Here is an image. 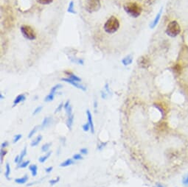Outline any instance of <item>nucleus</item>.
Segmentation results:
<instances>
[{
    "instance_id": "obj_45",
    "label": "nucleus",
    "mask_w": 188,
    "mask_h": 187,
    "mask_svg": "<svg viewBox=\"0 0 188 187\" xmlns=\"http://www.w3.org/2000/svg\"><path fill=\"white\" fill-rule=\"evenodd\" d=\"M19 160H20V156H16L14 159V162L16 164H18L19 163Z\"/></svg>"
},
{
    "instance_id": "obj_40",
    "label": "nucleus",
    "mask_w": 188,
    "mask_h": 187,
    "mask_svg": "<svg viewBox=\"0 0 188 187\" xmlns=\"http://www.w3.org/2000/svg\"><path fill=\"white\" fill-rule=\"evenodd\" d=\"M8 144H9V143H8V142H7V141L2 142L1 144V149H4V148H7V147L8 146Z\"/></svg>"
},
{
    "instance_id": "obj_27",
    "label": "nucleus",
    "mask_w": 188,
    "mask_h": 187,
    "mask_svg": "<svg viewBox=\"0 0 188 187\" xmlns=\"http://www.w3.org/2000/svg\"><path fill=\"white\" fill-rule=\"evenodd\" d=\"M38 128H39V126H35V127H34V128H33L32 129V130H31V132H30L29 135H28V136H27V138H28V139H31L32 137H33V136H34V135L35 134V133L37 132Z\"/></svg>"
},
{
    "instance_id": "obj_41",
    "label": "nucleus",
    "mask_w": 188,
    "mask_h": 187,
    "mask_svg": "<svg viewBox=\"0 0 188 187\" xmlns=\"http://www.w3.org/2000/svg\"><path fill=\"white\" fill-rule=\"evenodd\" d=\"M69 106H70V101L67 100V102L64 103V105H63V108H64L65 111H66L68 108H69Z\"/></svg>"
},
{
    "instance_id": "obj_42",
    "label": "nucleus",
    "mask_w": 188,
    "mask_h": 187,
    "mask_svg": "<svg viewBox=\"0 0 188 187\" xmlns=\"http://www.w3.org/2000/svg\"><path fill=\"white\" fill-rule=\"evenodd\" d=\"M101 97L103 98V99H106L107 98V94H106V91H101Z\"/></svg>"
},
{
    "instance_id": "obj_13",
    "label": "nucleus",
    "mask_w": 188,
    "mask_h": 187,
    "mask_svg": "<svg viewBox=\"0 0 188 187\" xmlns=\"http://www.w3.org/2000/svg\"><path fill=\"white\" fill-rule=\"evenodd\" d=\"M74 159L73 158H67V160L64 161L63 162H62L61 164H60V166L61 167H67V166H70V165L74 164Z\"/></svg>"
},
{
    "instance_id": "obj_34",
    "label": "nucleus",
    "mask_w": 188,
    "mask_h": 187,
    "mask_svg": "<svg viewBox=\"0 0 188 187\" xmlns=\"http://www.w3.org/2000/svg\"><path fill=\"white\" fill-rule=\"evenodd\" d=\"M59 180H60V177H57V178L55 179H53V180H49V184L51 185V186H53V185L56 184L57 183H59Z\"/></svg>"
},
{
    "instance_id": "obj_4",
    "label": "nucleus",
    "mask_w": 188,
    "mask_h": 187,
    "mask_svg": "<svg viewBox=\"0 0 188 187\" xmlns=\"http://www.w3.org/2000/svg\"><path fill=\"white\" fill-rule=\"evenodd\" d=\"M101 7V0H86L85 10L88 13H95Z\"/></svg>"
},
{
    "instance_id": "obj_36",
    "label": "nucleus",
    "mask_w": 188,
    "mask_h": 187,
    "mask_svg": "<svg viewBox=\"0 0 188 187\" xmlns=\"http://www.w3.org/2000/svg\"><path fill=\"white\" fill-rule=\"evenodd\" d=\"M107 142H101V144H98V147H97V150H102L106 146Z\"/></svg>"
},
{
    "instance_id": "obj_18",
    "label": "nucleus",
    "mask_w": 188,
    "mask_h": 187,
    "mask_svg": "<svg viewBox=\"0 0 188 187\" xmlns=\"http://www.w3.org/2000/svg\"><path fill=\"white\" fill-rule=\"evenodd\" d=\"M11 166H10V164H8V163H7V164H6V166H5V176L6 179H7V180H11V178H9L10 175H11Z\"/></svg>"
},
{
    "instance_id": "obj_25",
    "label": "nucleus",
    "mask_w": 188,
    "mask_h": 187,
    "mask_svg": "<svg viewBox=\"0 0 188 187\" xmlns=\"http://www.w3.org/2000/svg\"><path fill=\"white\" fill-rule=\"evenodd\" d=\"M54 98H55V94H53L49 93V94H48L47 96L45 98V102L49 103V102H51V101H53Z\"/></svg>"
},
{
    "instance_id": "obj_12",
    "label": "nucleus",
    "mask_w": 188,
    "mask_h": 187,
    "mask_svg": "<svg viewBox=\"0 0 188 187\" xmlns=\"http://www.w3.org/2000/svg\"><path fill=\"white\" fill-rule=\"evenodd\" d=\"M42 139H43L42 136H41V135H39V136H38L35 139H34V140L32 141V142L31 143V146L33 147V148L38 146V145L40 144V142H41Z\"/></svg>"
},
{
    "instance_id": "obj_10",
    "label": "nucleus",
    "mask_w": 188,
    "mask_h": 187,
    "mask_svg": "<svg viewBox=\"0 0 188 187\" xmlns=\"http://www.w3.org/2000/svg\"><path fill=\"white\" fill-rule=\"evenodd\" d=\"M64 73L68 76V78L73 80L76 81V82H78V83H80L81 81V79L79 77H78L77 75L73 74V73L71 72V71H65Z\"/></svg>"
},
{
    "instance_id": "obj_17",
    "label": "nucleus",
    "mask_w": 188,
    "mask_h": 187,
    "mask_svg": "<svg viewBox=\"0 0 188 187\" xmlns=\"http://www.w3.org/2000/svg\"><path fill=\"white\" fill-rule=\"evenodd\" d=\"M51 154H52V152H51V151H49V152L46 153V154L45 155V156L40 157V158H39V162L40 163H41V164H43V163H45V162H46V161H47V159L49 158V157H50Z\"/></svg>"
},
{
    "instance_id": "obj_1",
    "label": "nucleus",
    "mask_w": 188,
    "mask_h": 187,
    "mask_svg": "<svg viewBox=\"0 0 188 187\" xmlns=\"http://www.w3.org/2000/svg\"><path fill=\"white\" fill-rule=\"evenodd\" d=\"M120 26V24L119 19L115 16H111L104 24L103 29L104 31L108 34H113L118 30Z\"/></svg>"
},
{
    "instance_id": "obj_20",
    "label": "nucleus",
    "mask_w": 188,
    "mask_h": 187,
    "mask_svg": "<svg viewBox=\"0 0 188 187\" xmlns=\"http://www.w3.org/2000/svg\"><path fill=\"white\" fill-rule=\"evenodd\" d=\"M139 61H140V63H139V66H142V67H143V65H145V68H146V65L147 64H149V61H148V59L147 58V57H141L140 59L139 60Z\"/></svg>"
},
{
    "instance_id": "obj_29",
    "label": "nucleus",
    "mask_w": 188,
    "mask_h": 187,
    "mask_svg": "<svg viewBox=\"0 0 188 187\" xmlns=\"http://www.w3.org/2000/svg\"><path fill=\"white\" fill-rule=\"evenodd\" d=\"M82 128H83V131H85V132H88V131L91 130V126H90L89 123L87 122L86 124H84L83 125V127H82Z\"/></svg>"
},
{
    "instance_id": "obj_37",
    "label": "nucleus",
    "mask_w": 188,
    "mask_h": 187,
    "mask_svg": "<svg viewBox=\"0 0 188 187\" xmlns=\"http://www.w3.org/2000/svg\"><path fill=\"white\" fill-rule=\"evenodd\" d=\"M183 184L186 186H188V173L187 175H185L183 178Z\"/></svg>"
},
{
    "instance_id": "obj_14",
    "label": "nucleus",
    "mask_w": 188,
    "mask_h": 187,
    "mask_svg": "<svg viewBox=\"0 0 188 187\" xmlns=\"http://www.w3.org/2000/svg\"><path fill=\"white\" fill-rule=\"evenodd\" d=\"M29 170L31 171L33 177H35L38 174V166L35 164H31L29 166Z\"/></svg>"
},
{
    "instance_id": "obj_2",
    "label": "nucleus",
    "mask_w": 188,
    "mask_h": 187,
    "mask_svg": "<svg viewBox=\"0 0 188 187\" xmlns=\"http://www.w3.org/2000/svg\"><path fill=\"white\" fill-rule=\"evenodd\" d=\"M123 8L128 15L133 18L139 17L141 15L142 11H143V8H142L141 6L137 2H133L125 4L123 6Z\"/></svg>"
},
{
    "instance_id": "obj_3",
    "label": "nucleus",
    "mask_w": 188,
    "mask_h": 187,
    "mask_svg": "<svg viewBox=\"0 0 188 187\" xmlns=\"http://www.w3.org/2000/svg\"><path fill=\"white\" fill-rule=\"evenodd\" d=\"M180 33H181V27L177 21H173L167 25V28H166V33L167 35L171 37H176Z\"/></svg>"
},
{
    "instance_id": "obj_30",
    "label": "nucleus",
    "mask_w": 188,
    "mask_h": 187,
    "mask_svg": "<svg viewBox=\"0 0 188 187\" xmlns=\"http://www.w3.org/2000/svg\"><path fill=\"white\" fill-rule=\"evenodd\" d=\"M21 138H22V135H21V134L15 135L14 137H13V144H16V143L19 142V141Z\"/></svg>"
},
{
    "instance_id": "obj_35",
    "label": "nucleus",
    "mask_w": 188,
    "mask_h": 187,
    "mask_svg": "<svg viewBox=\"0 0 188 187\" xmlns=\"http://www.w3.org/2000/svg\"><path fill=\"white\" fill-rule=\"evenodd\" d=\"M63 105H64V104H63V103H60V104L59 105V106L57 107L56 109H55V113H59V112H61V110H62V108H63Z\"/></svg>"
},
{
    "instance_id": "obj_5",
    "label": "nucleus",
    "mask_w": 188,
    "mask_h": 187,
    "mask_svg": "<svg viewBox=\"0 0 188 187\" xmlns=\"http://www.w3.org/2000/svg\"><path fill=\"white\" fill-rule=\"evenodd\" d=\"M21 34L26 39L30 40V41H33L36 39V33L34 31L31 26L28 25H22L20 27Z\"/></svg>"
},
{
    "instance_id": "obj_26",
    "label": "nucleus",
    "mask_w": 188,
    "mask_h": 187,
    "mask_svg": "<svg viewBox=\"0 0 188 187\" xmlns=\"http://www.w3.org/2000/svg\"><path fill=\"white\" fill-rule=\"evenodd\" d=\"M160 16H161V11L159 12V13H158L157 17H156V19H154V21H153V22L152 23V25H151V27H152V28H153V27H156V25H157V23L159 22V20L160 19Z\"/></svg>"
},
{
    "instance_id": "obj_49",
    "label": "nucleus",
    "mask_w": 188,
    "mask_h": 187,
    "mask_svg": "<svg viewBox=\"0 0 188 187\" xmlns=\"http://www.w3.org/2000/svg\"><path fill=\"white\" fill-rule=\"evenodd\" d=\"M0 98H1V99H3L4 98H5V97H3L2 94H0Z\"/></svg>"
},
{
    "instance_id": "obj_24",
    "label": "nucleus",
    "mask_w": 188,
    "mask_h": 187,
    "mask_svg": "<svg viewBox=\"0 0 188 187\" xmlns=\"http://www.w3.org/2000/svg\"><path fill=\"white\" fill-rule=\"evenodd\" d=\"M62 87H63V85L61 84H57L55 85H54L53 88L51 89L50 90V94H55V93H56V91L59 90V89H61Z\"/></svg>"
},
{
    "instance_id": "obj_23",
    "label": "nucleus",
    "mask_w": 188,
    "mask_h": 187,
    "mask_svg": "<svg viewBox=\"0 0 188 187\" xmlns=\"http://www.w3.org/2000/svg\"><path fill=\"white\" fill-rule=\"evenodd\" d=\"M30 160H27V161H25V162H22L21 163V164H18L17 166V168L18 169H24V168H26L27 166H28V165L30 164Z\"/></svg>"
},
{
    "instance_id": "obj_19",
    "label": "nucleus",
    "mask_w": 188,
    "mask_h": 187,
    "mask_svg": "<svg viewBox=\"0 0 188 187\" xmlns=\"http://www.w3.org/2000/svg\"><path fill=\"white\" fill-rule=\"evenodd\" d=\"M67 11L70 13H73V14H75L76 11L75 10V5H74V2L71 1L69 4V6H68L67 8Z\"/></svg>"
},
{
    "instance_id": "obj_22",
    "label": "nucleus",
    "mask_w": 188,
    "mask_h": 187,
    "mask_svg": "<svg viewBox=\"0 0 188 187\" xmlns=\"http://www.w3.org/2000/svg\"><path fill=\"white\" fill-rule=\"evenodd\" d=\"M27 146H25V148H24L23 150H22V151H21V154L19 155V156H20V160H19V163L18 164H21V163L22 162L24 158H25V156H26V155H27Z\"/></svg>"
},
{
    "instance_id": "obj_39",
    "label": "nucleus",
    "mask_w": 188,
    "mask_h": 187,
    "mask_svg": "<svg viewBox=\"0 0 188 187\" xmlns=\"http://www.w3.org/2000/svg\"><path fill=\"white\" fill-rule=\"evenodd\" d=\"M80 153L82 155H87L88 153H89V150H88L87 148H82L80 150Z\"/></svg>"
},
{
    "instance_id": "obj_6",
    "label": "nucleus",
    "mask_w": 188,
    "mask_h": 187,
    "mask_svg": "<svg viewBox=\"0 0 188 187\" xmlns=\"http://www.w3.org/2000/svg\"><path fill=\"white\" fill-rule=\"evenodd\" d=\"M61 80L63 81V82L69 83V84L73 85L74 87H75V88H77L78 89H81V90H82V91H87V87L84 86V85L80 84L78 82H76V81H74V80H73L68 78V77H67V78H66V77L63 78H63H61Z\"/></svg>"
},
{
    "instance_id": "obj_44",
    "label": "nucleus",
    "mask_w": 188,
    "mask_h": 187,
    "mask_svg": "<svg viewBox=\"0 0 188 187\" xmlns=\"http://www.w3.org/2000/svg\"><path fill=\"white\" fill-rule=\"evenodd\" d=\"M53 166H49V167L45 169V172L47 173H50L52 171H53Z\"/></svg>"
},
{
    "instance_id": "obj_9",
    "label": "nucleus",
    "mask_w": 188,
    "mask_h": 187,
    "mask_svg": "<svg viewBox=\"0 0 188 187\" xmlns=\"http://www.w3.org/2000/svg\"><path fill=\"white\" fill-rule=\"evenodd\" d=\"M26 99V96L25 94H21L18 95V96L16 97V99L13 101V106H16V105L19 104L20 103L24 102L25 101Z\"/></svg>"
},
{
    "instance_id": "obj_21",
    "label": "nucleus",
    "mask_w": 188,
    "mask_h": 187,
    "mask_svg": "<svg viewBox=\"0 0 188 187\" xmlns=\"http://www.w3.org/2000/svg\"><path fill=\"white\" fill-rule=\"evenodd\" d=\"M51 145H52L51 142L46 143V144H45L42 147H41V152H43V153L49 152V148H50Z\"/></svg>"
},
{
    "instance_id": "obj_43",
    "label": "nucleus",
    "mask_w": 188,
    "mask_h": 187,
    "mask_svg": "<svg viewBox=\"0 0 188 187\" xmlns=\"http://www.w3.org/2000/svg\"><path fill=\"white\" fill-rule=\"evenodd\" d=\"M104 88H105V91H106L109 94H111V92H110V90H109V84H108V83H106V84L105 85V87H104Z\"/></svg>"
},
{
    "instance_id": "obj_16",
    "label": "nucleus",
    "mask_w": 188,
    "mask_h": 187,
    "mask_svg": "<svg viewBox=\"0 0 188 187\" xmlns=\"http://www.w3.org/2000/svg\"><path fill=\"white\" fill-rule=\"evenodd\" d=\"M132 61H133V58H132L131 55H128V56L124 57V58L122 60V63H123L124 66H128L131 64Z\"/></svg>"
},
{
    "instance_id": "obj_28",
    "label": "nucleus",
    "mask_w": 188,
    "mask_h": 187,
    "mask_svg": "<svg viewBox=\"0 0 188 187\" xmlns=\"http://www.w3.org/2000/svg\"><path fill=\"white\" fill-rule=\"evenodd\" d=\"M37 2L41 5H49L53 2V0H37Z\"/></svg>"
},
{
    "instance_id": "obj_46",
    "label": "nucleus",
    "mask_w": 188,
    "mask_h": 187,
    "mask_svg": "<svg viewBox=\"0 0 188 187\" xmlns=\"http://www.w3.org/2000/svg\"><path fill=\"white\" fill-rule=\"evenodd\" d=\"M94 107H95V112H97V100H95V103H94Z\"/></svg>"
},
{
    "instance_id": "obj_48",
    "label": "nucleus",
    "mask_w": 188,
    "mask_h": 187,
    "mask_svg": "<svg viewBox=\"0 0 188 187\" xmlns=\"http://www.w3.org/2000/svg\"><path fill=\"white\" fill-rule=\"evenodd\" d=\"M156 187H164V186L160 184H157V185H156Z\"/></svg>"
},
{
    "instance_id": "obj_32",
    "label": "nucleus",
    "mask_w": 188,
    "mask_h": 187,
    "mask_svg": "<svg viewBox=\"0 0 188 187\" xmlns=\"http://www.w3.org/2000/svg\"><path fill=\"white\" fill-rule=\"evenodd\" d=\"M6 154H7V151L4 150L3 149H1V151H0V158H1V163H2V164L3 158H4V157L5 156Z\"/></svg>"
},
{
    "instance_id": "obj_33",
    "label": "nucleus",
    "mask_w": 188,
    "mask_h": 187,
    "mask_svg": "<svg viewBox=\"0 0 188 187\" xmlns=\"http://www.w3.org/2000/svg\"><path fill=\"white\" fill-rule=\"evenodd\" d=\"M42 109H43V107L42 106L37 107V108H35V110H34V111H33V116H35V115H37L38 113H39L40 112H41V111H42Z\"/></svg>"
},
{
    "instance_id": "obj_47",
    "label": "nucleus",
    "mask_w": 188,
    "mask_h": 187,
    "mask_svg": "<svg viewBox=\"0 0 188 187\" xmlns=\"http://www.w3.org/2000/svg\"><path fill=\"white\" fill-rule=\"evenodd\" d=\"M147 1H148V2L150 5H151V4L153 3V2H154L155 0H147Z\"/></svg>"
},
{
    "instance_id": "obj_11",
    "label": "nucleus",
    "mask_w": 188,
    "mask_h": 187,
    "mask_svg": "<svg viewBox=\"0 0 188 187\" xmlns=\"http://www.w3.org/2000/svg\"><path fill=\"white\" fill-rule=\"evenodd\" d=\"M28 176H27V175H25V176L21 177V178L15 179V182L18 184H25L27 182V180H28Z\"/></svg>"
},
{
    "instance_id": "obj_7",
    "label": "nucleus",
    "mask_w": 188,
    "mask_h": 187,
    "mask_svg": "<svg viewBox=\"0 0 188 187\" xmlns=\"http://www.w3.org/2000/svg\"><path fill=\"white\" fill-rule=\"evenodd\" d=\"M53 119L52 117H49V116L45 117V118L44 119L42 123H41V125L40 126L41 130H44L45 128H48L49 125H51L52 124H53Z\"/></svg>"
},
{
    "instance_id": "obj_8",
    "label": "nucleus",
    "mask_w": 188,
    "mask_h": 187,
    "mask_svg": "<svg viewBox=\"0 0 188 187\" xmlns=\"http://www.w3.org/2000/svg\"><path fill=\"white\" fill-rule=\"evenodd\" d=\"M87 122L89 123L90 126H91V133H95V127H94V123H93V119H92V115L90 110H87Z\"/></svg>"
},
{
    "instance_id": "obj_15",
    "label": "nucleus",
    "mask_w": 188,
    "mask_h": 187,
    "mask_svg": "<svg viewBox=\"0 0 188 187\" xmlns=\"http://www.w3.org/2000/svg\"><path fill=\"white\" fill-rule=\"evenodd\" d=\"M73 122H74V115L72 114L71 116H67V128H69V130H72V128H73Z\"/></svg>"
},
{
    "instance_id": "obj_38",
    "label": "nucleus",
    "mask_w": 188,
    "mask_h": 187,
    "mask_svg": "<svg viewBox=\"0 0 188 187\" xmlns=\"http://www.w3.org/2000/svg\"><path fill=\"white\" fill-rule=\"evenodd\" d=\"M66 112H67V116H71L72 114H73V107L69 106V108H68L67 110H66Z\"/></svg>"
},
{
    "instance_id": "obj_31",
    "label": "nucleus",
    "mask_w": 188,
    "mask_h": 187,
    "mask_svg": "<svg viewBox=\"0 0 188 187\" xmlns=\"http://www.w3.org/2000/svg\"><path fill=\"white\" fill-rule=\"evenodd\" d=\"M73 158L75 161H79L83 159V156H82V154H80V153H76V154L73 155Z\"/></svg>"
}]
</instances>
